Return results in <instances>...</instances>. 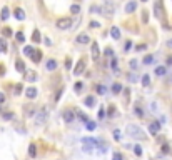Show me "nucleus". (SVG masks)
<instances>
[{
  "instance_id": "obj_1",
  "label": "nucleus",
  "mask_w": 172,
  "mask_h": 160,
  "mask_svg": "<svg viewBox=\"0 0 172 160\" xmlns=\"http://www.w3.org/2000/svg\"><path fill=\"white\" fill-rule=\"evenodd\" d=\"M127 134L132 137V139H139V140H145L147 139V135L144 134V130L140 128V127H137V125H127Z\"/></svg>"
},
{
  "instance_id": "obj_2",
  "label": "nucleus",
  "mask_w": 172,
  "mask_h": 160,
  "mask_svg": "<svg viewBox=\"0 0 172 160\" xmlns=\"http://www.w3.org/2000/svg\"><path fill=\"white\" fill-rule=\"evenodd\" d=\"M72 18L70 17H62V18H59V20L55 22V25H57V29H60V30H67V29H72Z\"/></svg>"
},
{
  "instance_id": "obj_3",
  "label": "nucleus",
  "mask_w": 172,
  "mask_h": 160,
  "mask_svg": "<svg viewBox=\"0 0 172 160\" xmlns=\"http://www.w3.org/2000/svg\"><path fill=\"white\" fill-rule=\"evenodd\" d=\"M154 13L157 18H162V13H164V9H162V2L160 0H155L154 2Z\"/></svg>"
},
{
  "instance_id": "obj_4",
  "label": "nucleus",
  "mask_w": 172,
  "mask_h": 160,
  "mask_svg": "<svg viewBox=\"0 0 172 160\" xmlns=\"http://www.w3.org/2000/svg\"><path fill=\"white\" fill-rule=\"evenodd\" d=\"M84 68H85V59H80L79 63H77V67L74 68V75H80L84 72Z\"/></svg>"
},
{
  "instance_id": "obj_5",
  "label": "nucleus",
  "mask_w": 172,
  "mask_h": 160,
  "mask_svg": "<svg viewBox=\"0 0 172 160\" xmlns=\"http://www.w3.org/2000/svg\"><path fill=\"white\" fill-rule=\"evenodd\" d=\"M160 130V122H151L149 123V132H151L152 135H157Z\"/></svg>"
},
{
  "instance_id": "obj_6",
  "label": "nucleus",
  "mask_w": 172,
  "mask_h": 160,
  "mask_svg": "<svg viewBox=\"0 0 172 160\" xmlns=\"http://www.w3.org/2000/svg\"><path fill=\"white\" fill-rule=\"evenodd\" d=\"M15 70L17 72H20V73H25V63H24V60L22 59H17L15 60Z\"/></svg>"
},
{
  "instance_id": "obj_7",
  "label": "nucleus",
  "mask_w": 172,
  "mask_h": 160,
  "mask_svg": "<svg viewBox=\"0 0 172 160\" xmlns=\"http://www.w3.org/2000/svg\"><path fill=\"white\" fill-rule=\"evenodd\" d=\"M74 118H75V114L72 112V110H63V120L65 122H74Z\"/></svg>"
},
{
  "instance_id": "obj_8",
  "label": "nucleus",
  "mask_w": 172,
  "mask_h": 160,
  "mask_svg": "<svg viewBox=\"0 0 172 160\" xmlns=\"http://www.w3.org/2000/svg\"><path fill=\"white\" fill-rule=\"evenodd\" d=\"M135 9H137V0H130L129 4L125 5V13H132Z\"/></svg>"
},
{
  "instance_id": "obj_9",
  "label": "nucleus",
  "mask_w": 172,
  "mask_h": 160,
  "mask_svg": "<svg viewBox=\"0 0 172 160\" xmlns=\"http://www.w3.org/2000/svg\"><path fill=\"white\" fill-rule=\"evenodd\" d=\"M24 77H25V80H27V82H35V80H37V73H35L34 70L25 72V73H24Z\"/></svg>"
},
{
  "instance_id": "obj_10",
  "label": "nucleus",
  "mask_w": 172,
  "mask_h": 160,
  "mask_svg": "<svg viewBox=\"0 0 172 160\" xmlns=\"http://www.w3.org/2000/svg\"><path fill=\"white\" fill-rule=\"evenodd\" d=\"M45 68H47L49 72H54L55 68H57V60H54V59L47 60V63H45Z\"/></svg>"
},
{
  "instance_id": "obj_11",
  "label": "nucleus",
  "mask_w": 172,
  "mask_h": 160,
  "mask_svg": "<svg viewBox=\"0 0 172 160\" xmlns=\"http://www.w3.org/2000/svg\"><path fill=\"white\" fill-rule=\"evenodd\" d=\"M45 120H47V112H45V110H40L38 115H37V123L40 125V123H44Z\"/></svg>"
},
{
  "instance_id": "obj_12",
  "label": "nucleus",
  "mask_w": 172,
  "mask_h": 160,
  "mask_svg": "<svg viewBox=\"0 0 172 160\" xmlns=\"http://www.w3.org/2000/svg\"><path fill=\"white\" fill-rule=\"evenodd\" d=\"M13 17L18 18V20H25V12L22 9H15V12H13Z\"/></svg>"
},
{
  "instance_id": "obj_13",
  "label": "nucleus",
  "mask_w": 172,
  "mask_h": 160,
  "mask_svg": "<svg viewBox=\"0 0 172 160\" xmlns=\"http://www.w3.org/2000/svg\"><path fill=\"white\" fill-rule=\"evenodd\" d=\"M110 35H112L114 40H119V38H120V30H119V27H112V29H110Z\"/></svg>"
},
{
  "instance_id": "obj_14",
  "label": "nucleus",
  "mask_w": 172,
  "mask_h": 160,
  "mask_svg": "<svg viewBox=\"0 0 172 160\" xmlns=\"http://www.w3.org/2000/svg\"><path fill=\"white\" fill-rule=\"evenodd\" d=\"M25 95L29 98H35L37 97V89H34V87H29V89L25 90Z\"/></svg>"
},
{
  "instance_id": "obj_15",
  "label": "nucleus",
  "mask_w": 172,
  "mask_h": 160,
  "mask_svg": "<svg viewBox=\"0 0 172 160\" xmlns=\"http://www.w3.org/2000/svg\"><path fill=\"white\" fill-rule=\"evenodd\" d=\"M99 55H100L99 45H97V43H92V59H94V60H97V59H99Z\"/></svg>"
},
{
  "instance_id": "obj_16",
  "label": "nucleus",
  "mask_w": 172,
  "mask_h": 160,
  "mask_svg": "<svg viewBox=\"0 0 172 160\" xmlns=\"http://www.w3.org/2000/svg\"><path fill=\"white\" fill-rule=\"evenodd\" d=\"M77 42H79V43H84V45H85V43H89V42H90V38H89V35L80 34L79 37H77Z\"/></svg>"
},
{
  "instance_id": "obj_17",
  "label": "nucleus",
  "mask_w": 172,
  "mask_h": 160,
  "mask_svg": "<svg viewBox=\"0 0 172 160\" xmlns=\"http://www.w3.org/2000/svg\"><path fill=\"white\" fill-rule=\"evenodd\" d=\"M24 54H25L27 57H32V55L35 54V48H34V47H29V45H27V47H24Z\"/></svg>"
},
{
  "instance_id": "obj_18",
  "label": "nucleus",
  "mask_w": 172,
  "mask_h": 160,
  "mask_svg": "<svg viewBox=\"0 0 172 160\" xmlns=\"http://www.w3.org/2000/svg\"><path fill=\"white\" fill-rule=\"evenodd\" d=\"M32 40H34L35 43L42 42V38H40V32H38V30H34V34H32Z\"/></svg>"
},
{
  "instance_id": "obj_19",
  "label": "nucleus",
  "mask_w": 172,
  "mask_h": 160,
  "mask_svg": "<svg viewBox=\"0 0 172 160\" xmlns=\"http://www.w3.org/2000/svg\"><path fill=\"white\" fill-rule=\"evenodd\" d=\"M9 7H4V9H2V12H0V18H2V20H7V18H9Z\"/></svg>"
},
{
  "instance_id": "obj_20",
  "label": "nucleus",
  "mask_w": 172,
  "mask_h": 160,
  "mask_svg": "<svg viewBox=\"0 0 172 160\" xmlns=\"http://www.w3.org/2000/svg\"><path fill=\"white\" fill-rule=\"evenodd\" d=\"M40 59H42V52H40V50H35V54L32 55V60H34L35 63H38V62H40Z\"/></svg>"
},
{
  "instance_id": "obj_21",
  "label": "nucleus",
  "mask_w": 172,
  "mask_h": 160,
  "mask_svg": "<svg viewBox=\"0 0 172 160\" xmlns=\"http://www.w3.org/2000/svg\"><path fill=\"white\" fill-rule=\"evenodd\" d=\"M165 72H167V68H165V67H157V68H155V75L162 77V75H165Z\"/></svg>"
},
{
  "instance_id": "obj_22",
  "label": "nucleus",
  "mask_w": 172,
  "mask_h": 160,
  "mask_svg": "<svg viewBox=\"0 0 172 160\" xmlns=\"http://www.w3.org/2000/svg\"><path fill=\"white\" fill-rule=\"evenodd\" d=\"M104 15H114V7H110L109 4L104 7Z\"/></svg>"
},
{
  "instance_id": "obj_23",
  "label": "nucleus",
  "mask_w": 172,
  "mask_h": 160,
  "mask_svg": "<svg viewBox=\"0 0 172 160\" xmlns=\"http://www.w3.org/2000/svg\"><path fill=\"white\" fill-rule=\"evenodd\" d=\"M94 103H95V100H94V97H92V95L85 97V105H87V107H94Z\"/></svg>"
},
{
  "instance_id": "obj_24",
  "label": "nucleus",
  "mask_w": 172,
  "mask_h": 160,
  "mask_svg": "<svg viewBox=\"0 0 172 160\" xmlns=\"http://www.w3.org/2000/svg\"><path fill=\"white\" fill-rule=\"evenodd\" d=\"M0 52H2V54L7 52V42H5L4 38H0Z\"/></svg>"
},
{
  "instance_id": "obj_25",
  "label": "nucleus",
  "mask_w": 172,
  "mask_h": 160,
  "mask_svg": "<svg viewBox=\"0 0 172 160\" xmlns=\"http://www.w3.org/2000/svg\"><path fill=\"white\" fill-rule=\"evenodd\" d=\"M112 92L114 93H120L122 92V85L120 84H114L112 85Z\"/></svg>"
},
{
  "instance_id": "obj_26",
  "label": "nucleus",
  "mask_w": 172,
  "mask_h": 160,
  "mask_svg": "<svg viewBox=\"0 0 172 160\" xmlns=\"http://www.w3.org/2000/svg\"><path fill=\"white\" fill-rule=\"evenodd\" d=\"M90 12L92 13H100V12H104V9H102V7H99V5H92V7H90Z\"/></svg>"
},
{
  "instance_id": "obj_27",
  "label": "nucleus",
  "mask_w": 172,
  "mask_h": 160,
  "mask_svg": "<svg viewBox=\"0 0 172 160\" xmlns=\"http://www.w3.org/2000/svg\"><path fill=\"white\" fill-rule=\"evenodd\" d=\"M142 85H144V87H149V85H151V77H149V75L142 77Z\"/></svg>"
},
{
  "instance_id": "obj_28",
  "label": "nucleus",
  "mask_w": 172,
  "mask_h": 160,
  "mask_svg": "<svg viewBox=\"0 0 172 160\" xmlns=\"http://www.w3.org/2000/svg\"><path fill=\"white\" fill-rule=\"evenodd\" d=\"M15 38H17V42H18V43H24V42H25V37H24V34H22V32H17Z\"/></svg>"
},
{
  "instance_id": "obj_29",
  "label": "nucleus",
  "mask_w": 172,
  "mask_h": 160,
  "mask_svg": "<svg viewBox=\"0 0 172 160\" xmlns=\"http://www.w3.org/2000/svg\"><path fill=\"white\" fill-rule=\"evenodd\" d=\"M77 115L80 117V120H82V122H85V123L89 122V117H87V115H84L82 112H80V110H77Z\"/></svg>"
},
{
  "instance_id": "obj_30",
  "label": "nucleus",
  "mask_w": 172,
  "mask_h": 160,
  "mask_svg": "<svg viewBox=\"0 0 172 160\" xmlns=\"http://www.w3.org/2000/svg\"><path fill=\"white\" fill-rule=\"evenodd\" d=\"M154 62V57H152V55H145V57H144V63H145V65H149V63H152Z\"/></svg>"
},
{
  "instance_id": "obj_31",
  "label": "nucleus",
  "mask_w": 172,
  "mask_h": 160,
  "mask_svg": "<svg viewBox=\"0 0 172 160\" xmlns=\"http://www.w3.org/2000/svg\"><path fill=\"white\" fill-rule=\"evenodd\" d=\"M70 12H72V13H79V12H80V7H79L77 4L70 5Z\"/></svg>"
},
{
  "instance_id": "obj_32",
  "label": "nucleus",
  "mask_w": 172,
  "mask_h": 160,
  "mask_svg": "<svg viewBox=\"0 0 172 160\" xmlns=\"http://www.w3.org/2000/svg\"><path fill=\"white\" fill-rule=\"evenodd\" d=\"M25 107H27V109H25V115H27V117L35 114V109H32V105H30V109H29V105H25Z\"/></svg>"
},
{
  "instance_id": "obj_33",
  "label": "nucleus",
  "mask_w": 172,
  "mask_h": 160,
  "mask_svg": "<svg viewBox=\"0 0 172 160\" xmlns=\"http://www.w3.org/2000/svg\"><path fill=\"white\" fill-rule=\"evenodd\" d=\"M95 90L99 92V95H104V93H105V87H104V85H97Z\"/></svg>"
},
{
  "instance_id": "obj_34",
  "label": "nucleus",
  "mask_w": 172,
  "mask_h": 160,
  "mask_svg": "<svg viewBox=\"0 0 172 160\" xmlns=\"http://www.w3.org/2000/svg\"><path fill=\"white\" fill-rule=\"evenodd\" d=\"M134 153H135L137 157L142 155V148H140V145H135V147H134Z\"/></svg>"
},
{
  "instance_id": "obj_35",
  "label": "nucleus",
  "mask_w": 172,
  "mask_h": 160,
  "mask_svg": "<svg viewBox=\"0 0 172 160\" xmlns=\"http://www.w3.org/2000/svg\"><path fill=\"white\" fill-rule=\"evenodd\" d=\"M2 34H4V37H10V35H12V30H10L9 27H5V29L2 30Z\"/></svg>"
},
{
  "instance_id": "obj_36",
  "label": "nucleus",
  "mask_w": 172,
  "mask_h": 160,
  "mask_svg": "<svg viewBox=\"0 0 172 160\" xmlns=\"http://www.w3.org/2000/svg\"><path fill=\"white\" fill-rule=\"evenodd\" d=\"M142 22H144V23L149 22V12H147V10H144V12H142Z\"/></svg>"
},
{
  "instance_id": "obj_37",
  "label": "nucleus",
  "mask_w": 172,
  "mask_h": 160,
  "mask_svg": "<svg viewBox=\"0 0 172 160\" xmlns=\"http://www.w3.org/2000/svg\"><path fill=\"white\" fill-rule=\"evenodd\" d=\"M29 153H30V157H35V153H37V152H35V145H34V143L29 147Z\"/></svg>"
},
{
  "instance_id": "obj_38",
  "label": "nucleus",
  "mask_w": 172,
  "mask_h": 160,
  "mask_svg": "<svg viewBox=\"0 0 172 160\" xmlns=\"http://www.w3.org/2000/svg\"><path fill=\"white\" fill-rule=\"evenodd\" d=\"M62 92H63V87H62V89H60L57 93H55V97H54V100H55V102H59V100H60V97H62Z\"/></svg>"
},
{
  "instance_id": "obj_39",
  "label": "nucleus",
  "mask_w": 172,
  "mask_h": 160,
  "mask_svg": "<svg viewBox=\"0 0 172 160\" xmlns=\"http://www.w3.org/2000/svg\"><path fill=\"white\" fill-rule=\"evenodd\" d=\"M105 55L110 57V59H114V50H112V48H105Z\"/></svg>"
},
{
  "instance_id": "obj_40",
  "label": "nucleus",
  "mask_w": 172,
  "mask_h": 160,
  "mask_svg": "<svg viewBox=\"0 0 172 160\" xmlns=\"http://www.w3.org/2000/svg\"><path fill=\"white\" fill-rule=\"evenodd\" d=\"M112 68H114L115 72H119V67H117V59H115V57L112 59Z\"/></svg>"
},
{
  "instance_id": "obj_41",
  "label": "nucleus",
  "mask_w": 172,
  "mask_h": 160,
  "mask_svg": "<svg viewBox=\"0 0 172 160\" xmlns=\"http://www.w3.org/2000/svg\"><path fill=\"white\" fill-rule=\"evenodd\" d=\"M130 68H132V70H135V68H137V60H135V59L130 60Z\"/></svg>"
},
{
  "instance_id": "obj_42",
  "label": "nucleus",
  "mask_w": 172,
  "mask_h": 160,
  "mask_svg": "<svg viewBox=\"0 0 172 160\" xmlns=\"http://www.w3.org/2000/svg\"><path fill=\"white\" fill-rule=\"evenodd\" d=\"M114 160H124V157H122V153L115 152V153H114Z\"/></svg>"
},
{
  "instance_id": "obj_43",
  "label": "nucleus",
  "mask_w": 172,
  "mask_h": 160,
  "mask_svg": "<svg viewBox=\"0 0 172 160\" xmlns=\"http://www.w3.org/2000/svg\"><path fill=\"white\" fill-rule=\"evenodd\" d=\"M89 25H90V29H99V27H100V23H99V22H90Z\"/></svg>"
},
{
  "instance_id": "obj_44",
  "label": "nucleus",
  "mask_w": 172,
  "mask_h": 160,
  "mask_svg": "<svg viewBox=\"0 0 172 160\" xmlns=\"http://www.w3.org/2000/svg\"><path fill=\"white\" fill-rule=\"evenodd\" d=\"M12 117H13V114H12V112H7V114H4V120H10Z\"/></svg>"
},
{
  "instance_id": "obj_45",
  "label": "nucleus",
  "mask_w": 172,
  "mask_h": 160,
  "mask_svg": "<svg viewBox=\"0 0 172 160\" xmlns=\"http://www.w3.org/2000/svg\"><path fill=\"white\" fill-rule=\"evenodd\" d=\"M114 139L120 140V130H114Z\"/></svg>"
},
{
  "instance_id": "obj_46",
  "label": "nucleus",
  "mask_w": 172,
  "mask_h": 160,
  "mask_svg": "<svg viewBox=\"0 0 172 160\" xmlns=\"http://www.w3.org/2000/svg\"><path fill=\"white\" fill-rule=\"evenodd\" d=\"M134 112H135V115H139V117H142V115H144V112H142L140 109H139V107H135V109H134Z\"/></svg>"
},
{
  "instance_id": "obj_47",
  "label": "nucleus",
  "mask_w": 172,
  "mask_h": 160,
  "mask_svg": "<svg viewBox=\"0 0 172 160\" xmlns=\"http://www.w3.org/2000/svg\"><path fill=\"white\" fill-rule=\"evenodd\" d=\"M87 128L89 130H94L95 128V122H87Z\"/></svg>"
},
{
  "instance_id": "obj_48",
  "label": "nucleus",
  "mask_w": 172,
  "mask_h": 160,
  "mask_svg": "<svg viewBox=\"0 0 172 160\" xmlns=\"http://www.w3.org/2000/svg\"><path fill=\"white\" fill-rule=\"evenodd\" d=\"M20 92H22V85L18 84V85H15V95H18Z\"/></svg>"
},
{
  "instance_id": "obj_49",
  "label": "nucleus",
  "mask_w": 172,
  "mask_h": 160,
  "mask_svg": "<svg viewBox=\"0 0 172 160\" xmlns=\"http://www.w3.org/2000/svg\"><path fill=\"white\" fill-rule=\"evenodd\" d=\"M162 152H164V153H169V152H171L169 145H162Z\"/></svg>"
},
{
  "instance_id": "obj_50",
  "label": "nucleus",
  "mask_w": 172,
  "mask_h": 160,
  "mask_svg": "<svg viewBox=\"0 0 172 160\" xmlns=\"http://www.w3.org/2000/svg\"><path fill=\"white\" fill-rule=\"evenodd\" d=\"M80 89H82V82H77V84H75V90L79 92Z\"/></svg>"
},
{
  "instance_id": "obj_51",
  "label": "nucleus",
  "mask_w": 172,
  "mask_h": 160,
  "mask_svg": "<svg viewBox=\"0 0 172 160\" xmlns=\"http://www.w3.org/2000/svg\"><path fill=\"white\" fill-rule=\"evenodd\" d=\"M124 93H125V102H129V89H124Z\"/></svg>"
},
{
  "instance_id": "obj_52",
  "label": "nucleus",
  "mask_w": 172,
  "mask_h": 160,
  "mask_svg": "<svg viewBox=\"0 0 172 160\" xmlns=\"http://www.w3.org/2000/svg\"><path fill=\"white\" fill-rule=\"evenodd\" d=\"M145 48H147L145 45H137V47H135V50H145Z\"/></svg>"
},
{
  "instance_id": "obj_53",
  "label": "nucleus",
  "mask_w": 172,
  "mask_h": 160,
  "mask_svg": "<svg viewBox=\"0 0 172 160\" xmlns=\"http://www.w3.org/2000/svg\"><path fill=\"white\" fill-rule=\"evenodd\" d=\"M4 102H5V95L0 92V103H4Z\"/></svg>"
},
{
  "instance_id": "obj_54",
  "label": "nucleus",
  "mask_w": 172,
  "mask_h": 160,
  "mask_svg": "<svg viewBox=\"0 0 172 160\" xmlns=\"http://www.w3.org/2000/svg\"><path fill=\"white\" fill-rule=\"evenodd\" d=\"M65 65H67V68H70V67H72V60H69V59H67V62H65Z\"/></svg>"
},
{
  "instance_id": "obj_55",
  "label": "nucleus",
  "mask_w": 172,
  "mask_h": 160,
  "mask_svg": "<svg viewBox=\"0 0 172 160\" xmlns=\"http://www.w3.org/2000/svg\"><path fill=\"white\" fill-rule=\"evenodd\" d=\"M99 117H100V118H104V110H102V109L99 110Z\"/></svg>"
},
{
  "instance_id": "obj_56",
  "label": "nucleus",
  "mask_w": 172,
  "mask_h": 160,
  "mask_svg": "<svg viewBox=\"0 0 172 160\" xmlns=\"http://www.w3.org/2000/svg\"><path fill=\"white\" fill-rule=\"evenodd\" d=\"M0 73H5V68L2 67V65H0Z\"/></svg>"
},
{
  "instance_id": "obj_57",
  "label": "nucleus",
  "mask_w": 172,
  "mask_h": 160,
  "mask_svg": "<svg viewBox=\"0 0 172 160\" xmlns=\"http://www.w3.org/2000/svg\"><path fill=\"white\" fill-rule=\"evenodd\" d=\"M142 2H147V0H142Z\"/></svg>"
}]
</instances>
